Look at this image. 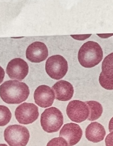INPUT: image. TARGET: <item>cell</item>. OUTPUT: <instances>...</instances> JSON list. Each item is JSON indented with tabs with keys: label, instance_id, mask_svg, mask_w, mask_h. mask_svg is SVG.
I'll return each mask as SVG.
<instances>
[{
	"label": "cell",
	"instance_id": "1",
	"mask_svg": "<svg viewBox=\"0 0 113 146\" xmlns=\"http://www.w3.org/2000/svg\"><path fill=\"white\" fill-rule=\"evenodd\" d=\"M30 94L28 86L16 80H8L0 86V97L8 104H19L28 99Z\"/></svg>",
	"mask_w": 113,
	"mask_h": 146
},
{
	"label": "cell",
	"instance_id": "2",
	"mask_svg": "<svg viewBox=\"0 0 113 146\" xmlns=\"http://www.w3.org/2000/svg\"><path fill=\"white\" fill-rule=\"evenodd\" d=\"M103 51L96 42L89 41L84 43L79 50L78 58L83 67L91 68L98 65L103 59Z\"/></svg>",
	"mask_w": 113,
	"mask_h": 146
},
{
	"label": "cell",
	"instance_id": "3",
	"mask_svg": "<svg viewBox=\"0 0 113 146\" xmlns=\"http://www.w3.org/2000/svg\"><path fill=\"white\" fill-rule=\"evenodd\" d=\"M63 116L58 108L51 107L45 110L41 116L42 129L48 133L58 132L63 124Z\"/></svg>",
	"mask_w": 113,
	"mask_h": 146
},
{
	"label": "cell",
	"instance_id": "4",
	"mask_svg": "<svg viewBox=\"0 0 113 146\" xmlns=\"http://www.w3.org/2000/svg\"><path fill=\"white\" fill-rule=\"evenodd\" d=\"M29 138V131L23 125H9L4 132L5 140L10 146H26Z\"/></svg>",
	"mask_w": 113,
	"mask_h": 146
},
{
	"label": "cell",
	"instance_id": "5",
	"mask_svg": "<svg viewBox=\"0 0 113 146\" xmlns=\"http://www.w3.org/2000/svg\"><path fill=\"white\" fill-rule=\"evenodd\" d=\"M45 69L50 77L56 80L63 78L68 70V65L66 59L60 55H55L48 58Z\"/></svg>",
	"mask_w": 113,
	"mask_h": 146
},
{
	"label": "cell",
	"instance_id": "6",
	"mask_svg": "<svg viewBox=\"0 0 113 146\" xmlns=\"http://www.w3.org/2000/svg\"><path fill=\"white\" fill-rule=\"evenodd\" d=\"M15 115L20 123L29 124L36 121L38 118V107L34 104L24 103L16 108Z\"/></svg>",
	"mask_w": 113,
	"mask_h": 146
},
{
	"label": "cell",
	"instance_id": "7",
	"mask_svg": "<svg viewBox=\"0 0 113 146\" xmlns=\"http://www.w3.org/2000/svg\"><path fill=\"white\" fill-rule=\"evenodd\" d=\"M66 113L72 121L81 123L88 118L89 108L85 102L79 100H74L69 103L66 108Z\"/></svg>",
	"mask_w": 113,
	"mask_h": 146
},
{
	"label": "cell",
	"instance_id": "8",
	"mask_svg": "<svg viewBox=\"0 0 113 146\" xmlns=\"http://www.w3.org/2000/svg\"><path fill=\"white\" fill-rule=\"evenodd\" d=\"M6 72L11 79L22 81L29 72V67L23 59L15 58L9 62Z\"/></svg>",
	"mask_w": 113,
	"mask_h": 146
},
{
	"label": "cell",
	"instance_id": "9",
	"mask_svg": "<svg viewBox=\"0 0 113 146\" xmlns=\"http://www.w3.org/2000/svg\"><path fill=\"white\" fill-rule=\"evenodd\" d=\"M82 135V130L78 125L69 123L65 125L61 129L59 137L65 139L68 146H73L80 141Z\"/></svg>",
	"mask_w": 113,
	"mask_h": 146
},
{
	"label": "cell",
	"instance_id": "10",
	"mask_svg": "<svg viewBox=\"0 0 113 146\" xmlns=\"http://www.w3.org/2000/svg\"><path fill=\"white\" fill-rule=\"evenodd\" d=\"M34 98L38 106L46 108L52 106L55 97L52 88L48 86L41 85L35 90Z\"/></svg>",
	"mask_w": 113,
	"mask_h": 146
},
{
	"label": "cell",
	"instance_id": "11",
	"mask_svg": "<svg viewBox=\"0 0 113 146\" xmlns=\"http://www.w3.org/2000/svg\"><path fill=\"white\" fill-rule=\"evenodd\" d=\"M26 54L28 60L32 62H41L48 57V50L44 43L36 41L28 46Z\"/></svg>",
	"mask_w": 113,
	"mask_h": 146
},
{
	"label": "cell",
	"instance_id": "12",
	"mask_svg": "<svg viewBox=\"0 0 113 146\" xmlns=\"http://www.w3.org/2000/svg\"><path fill=\"white\" fill-rule=\"evenodd\" d=\"M56 99L59 101H68L71 100L74 94L73 85L66 81L57 82L52 87Z\"/></svg>",
	"mask_w": 113,
	"mask_h": 146
},
{
	"label": "cell",
	"instance_id": "13",
	"mask_svg": "<svg viewBox=\"0 0 113 146\" xmlns=\"http://www.w3.org/2000/svg\"><path fill=\"white\" fill-rule=\"evenodd\" d=\"M106 134L103 125L97 122H91L87 127L85 136L88 141L98 143L104 140Z\"/></svg>",
	"mask_w": 113,
	"mask_h": 146
},
{
	"label": "cell",
	"instance_id": "14",
	"mask_svg": "<svg viewBox=\"0 0 113 146\" xmlns=\"http://www.w3.org/2000/svg\"><path fill=\"white\" fill-rule=\"evenodd\" d=\"M85 102L88 106L89 110L87 120L94 121L100 118L103 112V107L101 104L96 101H87Z\"/></svg>",
	"mask_w": 113,
	"mask_h": 146
},
{
	"label": "cell",
	"instance_id": "15",
	"mask_svg": "<svg viewBox=\"0 0 113 146\" xmlns=\"http://www.w3.org/2000/svg\"><path fill=\"white\" fill-rule=\"evenodd\" d=\"M102 65V72L107 77L113 78V52L105 58Z\"/></svg>",
	"mask_w": 113,
	"mask_h": 146
},
{
	"label": "cell",
	"instance_id": "16",
	"mask_svg": "<svg viewBox=\"0 0 113 146\" xmlns=\"http://www.w3.org/2000/svg\"><path fill=\"white\" fill-rule=\"evenodd\" d=\"M12 118V113L8 107L0 106V126H4L9 123Z\"/></svg>",
	"mask_w": 113,
	"mask_h": 146
},
{
	"label": "cell",
	"instance_id": "17",
	"mask_svg": "<svg viewBox=\"0 0 113 146\" xmlns=\"http://www.w3.org/2000/svg\"><path fill=\"white\" fill-rule=\"evenodd\" d=\"M99 82L100 85L105 89L113 90V78L107 77L103 72L100 74Z\"/></svg>",
	"mask_w": 113,
	"mask_h": 146
},
{
	"label": "cell",
	"instance_id": "18",
	"mask_svg": "<svg viewBox=\"0 0 113 146\" xmlns=\"http://www.w3.org/2000/svg\"><path fill=\"white\" fill-rule=\"evenodd\" d=\"M46 146H68V145L65 139L59 137L50 140Z\"/></svg>",
	"mask_w": 113,
	"mask_h": 146
},
{
	"label": "cell",
	"instance_id": "19",
	"mask_svg": "<svg viewBox=\"0 0 113 146\" xmlns=\"http://www.w3.org/2000/svg\"><path fill=\"white\" fill-rule=\"evenodd\" d=\"M106 146H113V132H110L105 139Z\"/></svg>",
	"mask_w": 113,
	"mask_h": 146
},
{
	"label": "cell",
	"instance_id": "20",
	"mask_svg": "<svg viewBox=\"0 0 113 146\" xmlns=\"http://www.w3.org/2000/svg\"><path fill=\"white\" fill-rule=\"evenodd\" d=\"M91 36V34L89 35H71L73 38L79 40H83L88 38Z\"/></svg>",
	"mask_w": 113,
	"mask_h": 146
},
{
	"label": "cell",
	"instance_id": "21",
	"mask_svg": "<svg viewBox=\"0 0 113 146\" xmlns=\"http://www.w3.org/2000/svg\"><path fill=\"white\" fill-rule=\"evenodd\" d=\"M5 76V72L4 69L1 66H0V84L3 82Z\"/></svg>",
	"mask_w": 113,
	"mask_h": 146
},
{
	"label": "cell",
	"instance_id": "22",
	"mask_svg": "<svg viewBox=\"0 0 113 146\" xmlns=\"http://www.w3.org/2000/svg\"><path fill=\"white\" fill-rule=\"evenodd\" d=\"M109 130L110 132H112L113 131V117L111 118L109 124Z\"/></svg>",
	"mask_w": 113,
	"mask_h": 146
},
{
	"label": "cell",
	"instance_id": "23",
	"mask_svg": "<svg viewBox=\"0 0 113 146\" xmlns=\"http://www.w3.org/2000/svg\"><path fill=\"white\" fill-rule=\"evenodd\" d=\"M97 35L99 36L100 37L103 38H107L113 35V33L112 34H97Z\"/></svg>",
	"mask_w": 113,
	"mask_h": 146
},
{
	"label": "cell",
	"instance_id": "24",
	"mask_svg": "<svg viewBox=\"0 0 113 146\" xmlns=\"http://www.w3.org/2000/svg\"><path fill=\"white\" fill-rule=\"evenodd\" d=\"M0 146H8L5 144H0Z\"/></svg>",
	"mask_w": 113,
	"mask_h": 146
}]
</instances>
